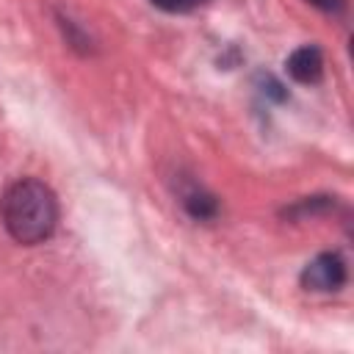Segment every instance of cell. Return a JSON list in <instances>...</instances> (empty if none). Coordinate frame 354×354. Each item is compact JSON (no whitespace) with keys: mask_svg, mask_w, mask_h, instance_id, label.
Wrapping results in <instances>:
<instances>
[{"mask_svg":"<svg viewBox=\"0 0 354 354\" xmlns=\"http://www.w3.org/2000/svg\"><path fill=\"white\" fill-rule=\"evenodd\" d=\"M346 285V260L337 252H321L301 268V288L313 293H332Z\"/></svg>","mask_w":354,"mask_h":354,"instance_id":"7a4b0ae2","label":"cell"},{"mask_svg":"<svg viewBox=\"0 0 354 354\" xmlns=\"http://www.w3.org/2000/svg\"><path fill=\"white\" fill-rule=\"evenodd\" d=\"M307 3L321 8V11H326V14H340L343 6H346V0H307Z\"/></svg>","mask_w":354,"mask_h":354,"instance_id":"ba28073f","label":"cell"},{"mask_svg":"<svg viewBox=\"0 0 354 354\" xmlns=\"http://www.w3.org/2000/svg\"><path fill=\"white\" fill-rule=\"evenodd\" d=\"M183 205H185V213H188L191 218H196V221H210V218L218 213V202H216L207 191H202V188L188 191V194L183 196Z\"/></svg>","mask_w":354,"mask_h":354,"instance_id":"277c9868","label":"cell"},{"mask_svg":"<svg viewBox=\"0 0 354 354\" xmlns=\"http://www.w3.org/2000/svg\"><path fill=\"white\" fill-rule=\"evenodd\" d=\"M332 207H335V199H329V196H304L296 205L285 207V216L288 218H307V216L313 218V216H321Z\"/></svg>","mask_w":354,"mask_h":354,"instance_id":"5b68a950","label":"cell"},{"mask_svg":"<svg viewBox=\"0 0 354 354\" xmlns=\"http://www.w3.org/2000/svg\"><path fill=\"white\" fill-rule=\"evenodd\" d=\"M260 80H263V94H268V97H274V100H285L288 94L282 91V83H277L271 75H260Z\"/></svg>","mask_w":354,"mask_h":354,"instance_id":"52a82bcc","label":"cell"},{"mask_svg":"<svg viewBox=\"0 0 354 354\" xmlns=\"http://www.w3.org/2000/svg\"><path fill=\"white\" fill-rule=\"evenodd\" d=\"M0 218L17 243H44L58 227V199L47 183L22 177L6 188L0 199Z\"/></svg>","mask_w":354,"mask_h":354,"instance_id":"6da1fadb","label":"cell"},{"mask_svg":"<svg viewBox=\"0 0 354 354\" xmlns=\"http://www.w3.org/2000/svg\"><path fill=\"white\" fill-rule=\"evenodd\" d=\"M158 8L163 11H171V14H185V11H194L199 6H205L207 0H152Z\"/></svg>","mask_w":354,"mask_h":354,"instance_id":"8992f818","label":"cell"},{"mask_svg":"<svg viewBox=\"0 0 354 354\" xmlns=\"http://www.w3.org/2000/svg\"><path fill=\"white\" fill-rule=\"evenodd\" d=\"M285 66H288V75L296 83H310L313 86L324 77V55L315 44H304V47L293 50Z\"/></svg>","mask_w":354,"mask_h":354,"instance_id":"3957f363","label":"cell"}]
</instances>
